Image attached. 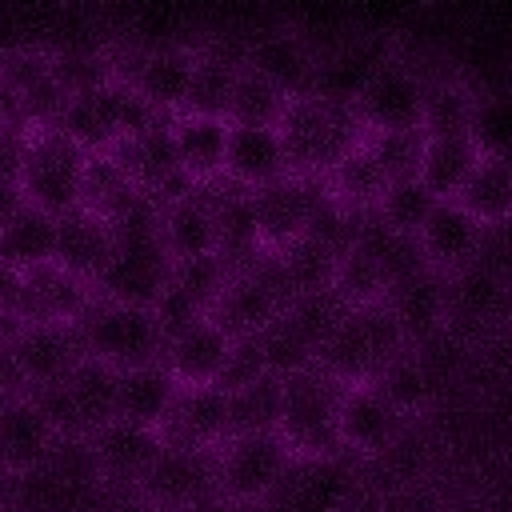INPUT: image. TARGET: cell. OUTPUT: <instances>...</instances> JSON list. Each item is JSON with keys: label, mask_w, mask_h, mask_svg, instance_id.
<instances>
[{"label": "cell", "mask_w": 512, "mask_h": 512, "mask_svg": "<svg viewBox=\"0 0 512 512\" xmlns=\"http://www.w3.org/2000/svg\"><path fill=\"white\" fill-rule=\"evenodd\" d=\"M280 144L292 176H316L328 180V172L364 144V124L356 120L352 104H336L324 96H296L288 100L280 124Z\"/></svg>", "instance_id": "obj_1"}, {"label": "cell", "mask_w": 512, "mask_h": 512, "mask_svg": "<svg viewBox=\"0 0 512 512\" xmlns=\"http://www.w3.org/2000/svg\"><path fill=\"white\" fill-rule=\"evenodd\" d=\"M72 328L80 336L84 356H96L116 372L140 368V364H164L168 336L152 308H132V304L92 296L84 312L72 320Z\"/></svg>", "instance_id": "obj_2"}, {"label": "cell", "mask_w": 512, "mask_h": 512, "mask_svg": "<svg viewBox=\"0 0 512 512\" xmlns=\"http://www.w3.org/2000/svg\"><path fill=\"white\" fill-rule=\"evenodd\" d=\"M404 348H408V336L380 300L376 304H352L348 316L336 324V332L316 352V364L352 388V384H368Z\"/></svg>", "instance_id": "obj_3"}, {"label": "cell", "mask_w": 512, "mask_h": 512, "mask_svg": "<svg viewBox=\"0 0 512 512\" xmlns=\"http://www.w3.org/2000/svg\"><path fill=\"white\" fill-rule=\"evenodd\" d=\"M116 380L120 372L96 356H84L72 372L52 384L32 388V404L44 412L56 436H92L108 420H116Z\"/></svg>", "instance_id": "obj_4"}, {"label": "cell", "mask_w": 512, "mask_h": 512, "mask_svg": "<svg viewBox=\"0 0 512 512\" xmlns=\"http://www.w3.org/2000/svg\"><path fill=\"white\" fill-rule=\"evenodd\" d=\"M280 384H284V396H280V428L276 432L288 440V448L296 456L344 452L340 432H336V412H340V396L348 384L328 376L320 364L288 372V376H280Z\"/></svg>", "instance_id": "obj_5"}, {"label": "cell", "mask_w": 512, "mask_h": 512, "mask_svg": "<svg viewBox=\"0 0 512 512\" xmlns=\"http://www.w3.org/2000/svg\"><path fill=\"white\" fill-rule=\"evenodd\" d=\"M360 492V456H292L276 488L264 496V512H344Z\"/></svg>", "instance_id": "obj_6"}, {"label": "cell", "mask_w": 512, "mask_h": 512, "mask_svg": "<svg viewBox=\"0 0 512 512\" xmlns=\"http://www.w3.org/2000/svg\"><path fill=\"white\" fill-rule=\"evenodd\" d=\"M88 152L68 140L60 128H44L28 140L24 168H20V188L24 200L48 216H64L80 208V176H84Z\"/></svg>", "instance_id": "obj_7"}, {"label": "cell", "mask_w": 512, "mask_h": 512, "mask_svg": "<svg viewBox=\"0 0 512 512\" xmlns=\"http://www.w3.org/2000/svg\"><path fill=\"white\" fill-rule=\"evenodd\" d=\"M296 452L280 432H252V436H228L216 448V492L228 504H264V496L284 476L288 460Z\"/></svg>", "instance_id": "obj_8"}, {"label": "cell", "mask_w": 512, "mask_h": 512, "mask_svg": "<svg viewBox=\"0 0 512 512\" xmlns=\"http://www.w3.org/2000/svg\"><path fill=\"white\" fill-rule=\"evenodd\" d=\"M140 496L160 508L192 512L216 492V448H172L164 444L148 476L140 480Z\"/></svg>", "instance_id": "obj_9"}, {"label": "cell", "mask_w": 512, "mask_h": 512, "mask_svg": "<svg viewBox=\"0 0 512 512\" xmlns=\"http://www.w3.org/2000/svg\"><path fill=\"white\" fill-rule=\"evenodd\" d=\"M356 120L364 132H396V128H420V108H424V76L400 60L388 56L376 76L360 88L356 96Z\"/></svg>", "instance_id": "obj_10"}, {"label": "cell", "mask_w": 512, "mask_h": 512, "mask_svg": "<svg viewBox=\"0 0 512 512\" xmlns=\"http://www.w3.org/2000/svg\"><path fill=\"white\" fill-rule=\"evenodd\" d=\"M324 196H328V180L292 176V172L264 188H252V208H256L264 248H284L296 236H304V228Z\"/></svg>", "instance_id": "obj_11"}, {"label": "cell", "mask_w": 512, "mask_h": 512, "mask_svg": "<svg viewBox=\"0 0 512 512\" xmlns=\"http://www.w3.org/2000/svg\"><path fill=\"white\" fill-rule=\"evenodd\" d=\"M228 280V268L220 264V256H196V260H176L160 300L152 304L164 336H176L180 328L196 324V320H208L212 316V304L220 296Z\"/></svg>", "instance_id": "obj_12"}, {"label": "cell", "mask_w": 512, "mask_h": 512, "mask_svg": "<svg viewBox=\"0 0 512 512\" xmlns=\"http://www.w3.org/2000/svg\"><path fill=\"white\" fill-rule=\"evenodd\" d=\"M4 352L28 392L60 380L84 360V348L72 324H24L16 336L4 340Z\"/></svg>", "instance_id": "obj_13"}, {"label": "cell", "mask_w": 512, "mask_h": 512, "mask_svg": "<svg viewBox=\"0 0 512 512\" xmlns=\"http://www.w3.org/2000/svg\"><path fill=\"white\" fill-rule=\"evenodd\" d=\"M408 428V416L400 408H392L372 384H352L340 396V412H336V432H340V448L368 460L376 452H384L400 432Z\"/></svg>", "instance_id": "obj_14"}, {"label": "cell", "mask_w": 512, "mask_h": 512, "mask_svg": "<svg viewBox=\"0 0 512 512\" xmlns=\"http://www.w3.org/2000/svg\"><path fill=\"white\" fill-rule=\"evenodd\" d=\"M156 432L172 448H220L232 436L228 392H220L216 384H192V388L180 384V392Z\"/></svg>", "instance_id": "obj_15"}, {"label": "cell", "mask_w": 512, "mask_h": 512, "mask_svg": "<svg viewBox=\"0 0 512 512\" xmlns=\"http://www.w3.org/2000/svg\"><path fill=\"white\" fill-rule=\"evenodd\" d=\"M100 476L108 484H124V488H140V480L148 476V468L156 464L164 440L156 428H140L128 420H108L104 428H96L88 436Z\"/></svg>", "instance_id": "obj_16"}, {"label": "cell", "mask_w": 512, "mask_h": 512, "mask_svg": "<svg viewBox=\"0 0 512 512\" xmlns=\"http://www.w3.org/2000/svg\"><path fill=\"white\" fill-rule=\"evenodd\" d=\"M244 68L276 84L288 100L308 96L312 88V48L300 32H284V28L256 32L244 48Z\"/></svg>", "instance_id": "obj_17"}, {"label": "cell", "mask_w": 512, "mask_h": 512, "mask_svg": "<svg viewBox=\"0 0 512 512\" xmlns=\"http://www.w3.org/2000/svg\"><path fill=\"white\" fill-rule=\"evenodd\" d=\"M480 240H484V224H476L456 200H440L432 208V216L424 220V228L416 232L424 264L444 276L468 268L480 252Z\"/></svg>", "instance_id": "obj_18"}, {"label": "cell", "mask_w": 512, "mask_h": 512, "mask_svg": "<svg viewBox=\"0 0 512 512\" xmlns=\"http://www.w3.org/2000/svg\"><path fill=\"white\" fill-rule=\"evenodd\" d=\"M396 324L404 328L408 344L428 340L432 332L444 328V308H448V276L436 268H420L412 276H404L400 284H392L380 300Z\"/></svg>", "instance_id": "obj_19"}, {"label": "cell", "mask_w": 512, "mask_h": 512, "mask_svg": "<svg viewBox=\"0 0 512 512\" xmlns=\"http://www.w3.org/2000/svg\"><path fill=\"white\" fill-rule=\"evenodd\" d=\"M232 336L216 324V320H196L188 328H180L176 336H168L164 344V368L176 376V384L192 388V384H216L224 360H228Z\"/></svg>", "instance_id": "obj_20"}, {"label": "cell", "mask_w": 512, "mask_h": 512, "mask_svg": "<svg viewBox=\"0 0 512 512\" xmlns=\"http://www.w3.org/2000/svg\"><path fill=\"white\" fill-rule=\"evenodd\" d=\"M112 256V232L108 220L88 212V208H72L64 216H56V252L52 264H60L64 272L80 276V280H96L100 268Z\"/></svg>", "instance_id": "obj_21"}, {"label": "cell", "mask_w": 512, "mask_h": 512, "mask_svg": "<svg viewBox=\"0 0 512 512\" xmlns=\"http://www.w3.org/2000/svg\"><path fill=\"white\" fill-rule=\"evenodd\" d=\"M192 64H196V52L184 48V44L148 48L128 88H136V96H140L152 112L172 116L176 108H184L188 80H192Z\"/></svg>", "instance_id": "obj_22"}, {"label": "cell", "mask_w": 512, "mask_h": 512, "mask_svg": "<svg viewBox=\"0 0 512 512\" xmlns=\"http://www.w3.org/2000/svg\"><path fill=\"white\" fill-rule=\"evenodd\" d=\"M224 176L244 184V188H264L280 176H288L284 144L276 128H244L228 124V144H224Z\"/></svg>", "instance_id": "obj_23"}, {"label": "cell", "mask_w": 512, "mask_h": 512, "mask_svg": "<svg viewBox=\"0 0 512 512\" xmlns=\"http://www.w3.org/2000/svg\"><path fill=\"white\" fill-rule=\"evenodd\" d=\"M180 384L164 364H140L124 368L116 380V420L140 424V428H160Z\"/></svg>", "instance_id": "obj_24"}, {"label": "cell", "mask_w": 512, "mask_h": 512, "mask_svg": "<svg viewBox=\"0 0 512 512\" xmlns=\"http://www.w3.org/2000/svg\"><path fill=\"white\" fill-rule=\"evenodd\" d=\"M56 432L44 420V412L32 404V396H12L8 404H0V464L8 472H28L32 464L44 460V452L52 448Z\"/></svg>", "instance_id": "obj_25"}, {"label": "cell", "mask_w": 512, "mask_h": 512, "mask_svg": "<svg viewBox=\"0 0 512 512\" xmlns=\"http://www.w3.org/2000/svg\"><path fill=\"white\" fill-rule=\"evenodd\" d=\"M244 68V56L236 48H224V44H208L196 52V64H192V80H188V96H184V108L188 116H216L224 120L228 112V100H232V84Z\"/></svg>", "instance_id": "obj_26"}, {"label": "cell", "mask_w": 512, "mask_h": 512, "mask_svg": "<svg viewBox=\"0 0 512 512\" xmlns=\"http://www.w3.org/2000/svg\"><path fill=\"white\" fill-rule=\"evenodd\" d=\"M164 244L172 260H196L216 256V208L204 184H196L188 196L164 204Z\"/></svg>", "instance_id": "obj_27"}, {"label": "cell", "mask_w": 512, "mask_h": 512, "mask_svg": "<svg viewBox=\"0 0 512 512\" xmlns=\"http://www.w3.org/2000/svg\"><path fill=\"white\" fill-rule=\"evenodd\" d=\"M480 160L484 156L472 144V136H428L424 160H420V180L436 200H456Z\"/></svg>", "instance_id": "obj_28"}, {"label": "cell", "mask_w": 512, "mask_h": 512, "mask_svg": "<svg viewBox=\"0 0 512 512\" xmlns=\"http://www.w3.org/2000/svg\"><path fill=\"white\" fill-rule=\"evenodd\" d=\"M456 204L484 228H504L512 224V168L508 160L484 156L476 164V172L464 180Z\"/></svg>", "instance_id": "obj_29"}, {"label": "cell", "mask_w": 512, "mask_h": 512, "mask_svg": "<svg viewBox=\"0 0 512 512\" xmlns=\"http://www.w3.org/2000/svg\"><path fill=\"white\" fill-rule=\"evenodd\" d=\"M180 164L192 180H212L224 172V144H228V120L216 116H176L172 124Z\"/></svg>", "instance_id": "obj_30"}, {"label": "cell", "mask_w": 512, "mask_h": 512, "mask_svg": "<svg viewBox=\"0 0 512 512\" xmlns=\"http://www.w3.org/2000/svg\"><path fill=\"white\" fill-rule=\"evenodd\" d=\"M476 108V88L460 76H432L424 84V108H420V128L424 136H468Z\"/></svg>", "instance_id": "obj_31"}, {"label": "cell", "mask_w": 512, "mask_h": 512, "mask_svg": "<svg viewBox=\"0 0 512 512\" xmlns=\"http://www.w3.org/2000/svg\"><path fill=\"white\" fill-rule=\"evenodd\" d=\"M56 252V216L24 204L4 228H0V256L24 272V268H36V264H48Z\"/></svg>", "instance_id": "obj_32"}, {"label": "cell", "mask_w": 512, "mask_h": 512, "mask_svg": "<svg viewBox=\"0 0 512 512\" xmlns=\"http://www.w3.org/2000/svg\"><path fill=\"white\" fill-rule=\"evenodd\" d=\"M280 396H284V384L272 372L236 388V392H228V428H232V436L276 432L280 428Z\"/></svg>", "instance_id": "obj_33"}, {"label": "cell", "mask_w": 512, "mask_h": 512, "mask_svg": "<svg viewBox=\"0 0 512 512\" xmlns=\"http://www.w3.org/2000/svg\"><path fill=\"white\" fill-rule=\"evenodd\" d=\"M388 180L380 172V164L372 160V152L360 144L356 152H348L332 172H328V192L344 204V208H356V212H372L384 196Z\"/></svg>", "instance_id": "obj_34"}, {"label": "cell", "mask_w": 512, "mask_h": 512, "mask_svg": "<svg viewBox=\"0 0 512 512\" xmlns=\"http://www.w3.org/2000/svg\"><path fill=\"white\" fill-rule=\"evenodd\" d=\"M468 136L480 148V156H496V160L512 156V84L476 92Z\"/></svg>", "instance_id": "obj_35"}, {"label": "cell", "mask_w": 512, "mask_h": 512, "mask_svg": "<svg viewBox=\"0 0 512 512\" xmlns=\"http://www.w3.org/2000/svg\"><path fill=\"white\" fill-rule=\"evenodd\" d=\"M284 108H288V96L276 84H268L264 76L240 68V76L232 84V100H228L224 120L228 124H244V128H276L280 116H284Z\"/></svg>", "instance_id": "obj_36"}, {"label": "cell", "mask_w": 512, "mask_h": 512, "mask_svg": "<svg viewBox=\"0 0 512 512\" xmlns=\"http://www.w3.org/2000/svg\"><path fill=\"white\" fill-rule=\"evenodd\" d=\"M424 128H396V132H368L364 148L372 152V160L380 164L384 180H416L420 176V160H424Z\"/></svg>", "instance_id": "obj_37"}, {"label": "cell", "mask_w": 512, "mask_h": 512, "mask_svg": "<svg viewBox=\"0 0 512 512\" xmlns=\"http://www.w3.org/2000/svg\"><path fill=\"white\" fill-rule=\"evenodd\" d=\"M440 200L424 188V180L416 176V180H396V184H388L384 188V196H380V204H376V216L388 224V228H396V232H404V236H416L420 228H424V220L432 216V208H436Z\"/></svg>", "instance_id": "obj_38"}, {"label": "cell", "mask_w": 512, "mask_h": 512, "mask_svg": "<svg viewBox=\"0 0 512 512\" xmlns=\"http://www.w3.org/2000/svg\"><path fill=\"white\" fill-rule=\"evenodd\" d=\"M368 384H372V388H376L392 408H400L404 416L428 400V380H424V368H420V360H416L412 344H408L400 356H392V360H388V364H384Z\"/></svg>", "instance_id": "obj_39"}, {"label": "cell", "mask_w": 512, "mask_h": 512, "mask_svg": "<svg viewBox=\"0 0 512 512\" xmlns=\"http://www.w3.org/2000/svg\"><path fill=\"white\" fill-rule=\"evenodd\" d=\"M268 376V364H264V352H260V340L256 336H232V348H228V360L216 376V388L220 392H236L252 380Z\"/></svg>", "instance_id": "obj_40"}, {"label": "cell", "mask_w": 512, "mask_h": 512, "mask_svg": "<svg viewBox=\"0 0 512 512\" xmlns=\"http://www.w3.org/2000/svg\"><path fill=\"white\" fill-rule=\"evenodd\" d=\"M28 140L32 136L24 128H0V180H20Z\"/></svg>", "instance_id": "obj_41"}, {"label": "cell", "mask_w": 512, "mask_h": 512, "mask_svg": "<svg viewBox=\"0 0 512 512\" xmlns=\"http://www.w3.org/2000/svg\"><path fill=\"white\" fill-rule=\"evenodd\" d=\"M28 200H24V188H20V180H0V228L24 208Z\"/></svg>", "instance_id": "obj_42"}, {"label": "cell", "mask_w": 512, "mask_h": 512, "mask_svg": "<svg viewBox=\"0 0 512 512\" xmlns=\"http://www.w3.org/2000/svg\"><path fill=\"white\" fill-rule=\"evenodd\" d=\"M128 512H176V508H160V504H148V500L140 496V500H136V504H132Z\"/></svg>", "instance_id": "obj_43"}, {"label": "cell", "mask_w": 512, "mask_h": 512, "mask_svg": "<svg viewBox=\"0 0 512 512\" xmlns=\"http://www.w3.org/2000/svg\"><path fill=\"white\" fill-rule=\"evenodd\" d=\"M12 476H16V472H8V468L0 464V500H4V492H8V484H12Z\"/></svg>", "instance_id": "obj_44"}, {"label": "cell", "mask_w": 512, "mask_h": 512, "mask_svg": "<svg viewBox=\"0 0 512 512\" xmlns=\"http://www.w3.org/2000/svg\"><path fill=\"white\" fill-rule=\"evenodd\" d=\"M508 348H512V316H508Z\"/></svg>", "instance_id": "obj_45"}, {"label": "cell", "mask_w": 512, "mask_h": 512, "mask_svg": "<svg viewBox=\"0 0 512 512\" xmlns=\"http://www.w3.org/2000/svg\"><path fill=\"white\" fill-rule=\"evenodd\" d=\"M504 160H508V168H512V156H504Z\"/></svg>", "instance_id": "obj_46"}, {"label": "cell", "mask_w": 512, "mask_h": 512, "mask_svg": "<svg viewBox=\"0 0 512 512\" xmlns=\"http://www.w3.org/2000/svg\"><path fill=\"white\" fill-rule=\"evenodd\" d=\"M0 348H4V340H0Z\"/></svg>", "instance_id": "obj_47"}]
</instances>
